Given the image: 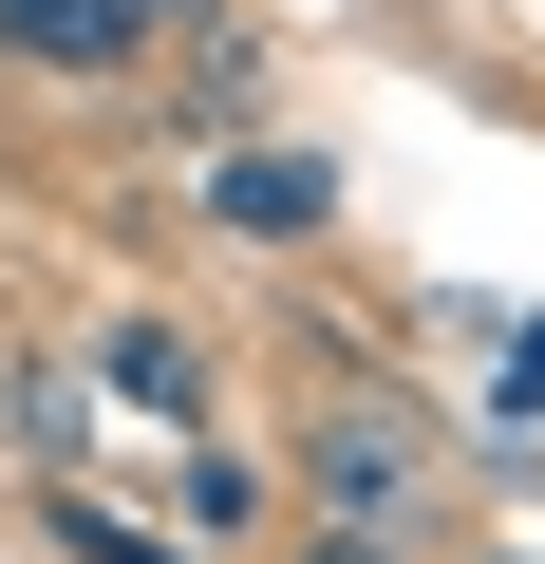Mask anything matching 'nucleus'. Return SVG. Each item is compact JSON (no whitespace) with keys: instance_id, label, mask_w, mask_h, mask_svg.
Wrapping results in <instances>:
<instances>
[{"instance_id":"f257e3e1","label":"nucleus","mask_w":545,"mask_h":564,"mask_svg":"<svg viewBox=\"0 0 545 564\" xmlns=\"http://www.w3.org/2000/svg\"><path fill=\"white\" fill-rule=\"evenodd\" d=\"M283 470H302V508L358 527V545H414V508H433V433H414L395 395H320Z\"/></svg>"},{"instance_id":"f03ea898","label":"nucleus","mask_w":545,"mask_h":564,"mask_svg":"<svg viewBox=\"0 0 545 564\" xmlns=\"http://www.w3.org/2000/svg\"><path fill=\"white\" fill-rule=\"evenodd\" d=\"M170 20H207V0H0V76H151Z\"/></svg>"},{"instance_id":"7ed1b4c3","label":"nucleus","mask_w":545,"mask_h":564,"mask_svg":"<svg viewBox=\"0 0 545 564\" xmlns=\"http://www.w3.org/2000/svg\"><path fill=\"white\" fill-rule=\"evenodd\" d=\"M188 188H207V226H244V245H320V226H339V170H320V151H283V132L207 151Z\"/></svg>"},{"instance_id":"20e7f679","label":"nucleus","mask_w":545,"mask_h":564,"mask_svg":"<svg viewBox=\"0 0 545 564\" xmlns=\"http://www.w3.org/2000/svg\"><path fill=\"white\" fill-rule=\"evenodd\" d=\"M95 377H113L132 414H170V433H207V414H226L207 339H188V321H151V302H132V321H95Z\"/></svg>"},{"instance_id":"39448f33","label":"nucleus","mask_w":545,"mask_h":564,"mask_svg":"<svg viewBox=\"0 0 545 564\" xmlns=\"http://www.w3.org/2000/svg\"><path fill=\"white\" fill-rule=\"evenodd\" d=\"M170 489H188V527H207V545H244V527H263V470H244V452H207V433H188V470H170Z\"/></svg>"},{"instance_id":"423d86ee","label":"nucleus","mask_w":545,"mask_h":564,"mask_svg":"<svg viewBox=\"0 0 545 564\" xmlns=\"http://www.w3.org/2000/svg\"><path fill=\"white\" fill-rule=\"evenodd\" d=\"M57 564H188V545H151V527H113V508H57Z\"/></svg>"},{"instance_id":"0eeeda50","label":"nucleus","mask_w":545,"mask_h":564,"mask_svg":"<svg viewBox=\"0 0 545 564\" xmlns=\"http://www.w3.org/2000/svg\"><path fill=\"white\" fill-rule=\"evenodd\" d=\"M302 564H414V545H358V527H302Z\"/></svg>"}]
</instances>
